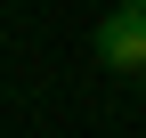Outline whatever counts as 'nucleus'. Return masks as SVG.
<instances>
[{"label": "nucleus", "mask_w": 146, "mask_h": 138, "mask_svg": "<svg viewBox=\"0 0 146 138\" xmlns=\"http://www.w3.org/2000/svg\"><path fill=\"white\" fill-rule=\"evenodd\" d=\"M138 81H146V73H138Z\"/></svg>", "instance_id": "obj_3"}, {"label": "nucleus", "mask_w": 146, "mask_h": 138, "mask_svg": "<svg viewBox=\"0 0 146 138\" xmlns=\"http://www.w3.org/2000/svg\"><path fill=\"white\" fill-rule=\"evenodd\" d=\"M114 8H146V0H114Z\"/></svg>", "instance_id": "obj_2"}, {"label": "nucleus", "mask_w": 146, "mask_h": 138, "mask_svg": "<svg viewBox=\"0 0 146 138\" xmlns=\"http://www.w3.org/2000/svg\"><path fill=\"white\" fill-rule=\"evenodd\" d=\"M98 57L114 73H146V8H114L98 25Z\"/></svg>", "instance_id": "obj_1"}]
</instances>
